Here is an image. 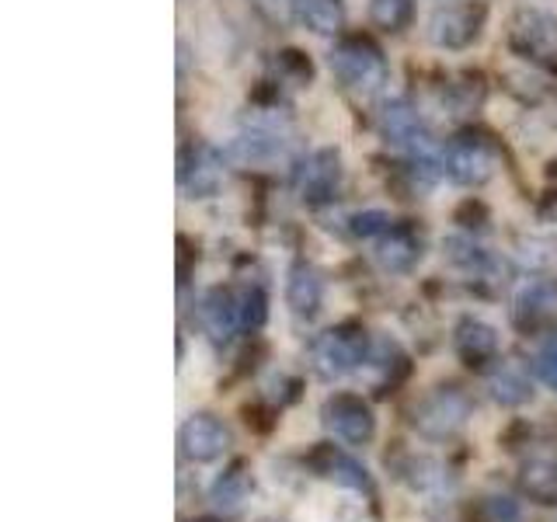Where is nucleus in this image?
<instances>
[{"label": "nucleus", "instance_id": "5", "mask_svg": "<svg viewBox=\"0 0 557 522\" xmlns=\"http://www.w3.org/2000/svg\"><path fill=\"white\" fill-rule=\"evenodd\" d=\"M321 422L331 435H338L342 443H352V446H366L376 435V414L356 394L327 397L321 408Z\"/></svg>", "mask_w": 557, "mask_h": 522}, {"label": "nucleus", "instance_id": "9", "mask_svg": "<svg viewBox=\"0 0 557 522\" xmlns=\"http://www.w3.org/2000/svg\"><path fill=\"white\" fill-rule=\"evenodd\" d=\"M380 129L387 136V144L408 150L418 167H429V136L418 122V112L411 109L408 101H387L380 112Z\"/></svg>", "mask_w": 557, "mask_h": 522}, {"label": "nucleus", "instance_id": "1", "mask_svg": "<svg viewBox=\"0 0 557 522\" xmlns=\"http://www.w3.org/2000/svg\"><path fill=\"white\" fill-rule=\"evenodd\" d=\"M474 414V400H470L460 387H440L425 394L411 411V425L414 432L429 443H446L457 432H463V425Z\"/></svg>", "mask_w": 557, "mask_h": 522}, {"label": "nucleus", "instance_id": "30", "mask_svg": "<svg viewBox=\"0 0 557 522\" xmlns=\"http://www.w3.org/2000/svg\"><path fill=\"white\" fill-rule=\"evenodd\" d=\"M206 522H209V519H206Z\"/></svg>", "mask_w": 557, "mask_h": 522}, {"label": "nucleus", "instance_id": "11", "mask_svg": "<svg viewBox=\"0 0 557 522\" xmlns=\"http://www.w3.org/2000/svg\"><path fill=\"white\" fill-rule=\"evenodd\" d=\"M296 191H300L304 202H327L342 185V157L338 150H313L307 161L296 167L293 178Z\"/></svg>", "mask_w": 557, "mask_h": 522}, {"label": "nucleus", "instance_id": "19", "mask_svg": "<svg viewBox=\"0 0 557 522\" xmlns=\"http://www.w3.org/2000/svg\"><path fill=\"white\" fill-rule=\"evenodd\" d=\"M405 365H408V359H405V352L397 348V341H391V338H380V341H373L370 345V352H366V359H362V376H366V383L370 387H391V383L405 373Z\"/></svg>", "mask_w": 557, "mask_h": 522}, {"label": "nucleus", "instance_id": "14", "mask_svg": "<svg viewBox=\"0 0 557 522\" xmlns=\"http://www.w3.org/2000/svg\"><path fill=\"white\" fill-rule=\"evenodd\" d=\"M202 324L216 341H231L244 327V300L240 289H213L202 300Z\"/></svg>", "mask_w": 557, "mask_h": 522}, {"label": "nucleus", "instance_id": "7", "mask_svg": "<svg viewBox=\"0 0 557 522\" xmlns=\"http://www.w3.org/2000/svg\"><path fill=\"white\" fill-rule=\"evenodd\" d=\"M234 435L216 414H191L178 428V446L188 463H216L226 457Z\"/></svg>", "mask_w": 557, "mask_h": 522}, {"label": "nucleus", "instance_id": "10", "mask_svg": "<svg viewBox=\"0 0 557 522\" xmlns=\"http://www.w3.org/2000/svg\"><path fill=\"white\" fill-rule=\"evenodd\" d=\"M512 321L522 335H544V331H557V283L540 278L530 283L516 296Z\"/></svg>", "mask_w": 557, "mask_h": 522}, {"label": "nucleus", "instance_id": "16", "mask_svg": "<svg viewBox=\"0 0 557 522\" xmlns=\"http://www.w3.org/2000/svg\"><path fill=\"white\" fill-rule=\"evenodd\" d=\"M182 188L185 196L191 199H206V196H216V188L223 182V167H220V157L209 150V147H199L191 150L188 157H182Z\"/></svg>", "mask_w": 557, "mask_h": 522}, {"label": "nucleus", "instance_id": "3", "mask_svg": "<svg viewBox=\"0 0 557 522\" xmlns=\"http://www.w3.org/2000/svg\"><path fill=\"white\" fill-rule=\"evenodd\" d=\"M327 63L335 70V77L345 87H352V91L370 95L387 84V60H383V52L366 39H348V42L335 46Z\"/></svg>", "mask_w": 557, "mask_h": 522}, {"label": "nucleus", "instance_id": "21", "mask_svg": "<svg viewBox=\"0 0 557 522\" xmlns=\"http://www.w3.org/2000/svg\"><path fill=\"white\" fill-rule=\"evenodd\" d=\"M487 394H492L502 408H519L533 397L530 376L519 370L516 362H502L498 370L487 376Z\"/></svg>", "mask_w": 557, "mask_h": 522}, {"label": "nucleus", "instance_id": "23", "mask_svg": "<svg viewBox=\"0 0 557 522\" xmlns=\"http://www.w3.org/2000/svg\"><path fill=\"white\" fill-rule=\"evenodd\" d=\"M296 22L318 35H335L342 28V0H293Z\"/></svg>", "mask_w": 557, "mask_h": 522}, {"label": "nucleus", "instance_id": "6", "mask_svg": "<svg viewBox=\"0 0 557 522\" xmlns=\"http://www.w3.org/2000/svg\"><path fill=\"white\" fill-rule=\"evenodd\" d=\"M443 164L457 185H484L498 171V150L481 136H460L446 147Z\"/></svg>", "mask_w": 557, "mask_h": 522}, {"label": "nucleus", "instance_id": "18", "mask_svg": "<svg viewBox=\"0 0 557 522\" xmlns=\"http://www.w3.org/2000/svg\"><path fill=\"white\" fill-rule=\"evenodd\" d=\"M418 258H422V240H418L408 226H391L387 234H380L376 261L383 272H408Z\"/></svg>", "mask_w": 557, "mask_h": 522}, {"label": "nucleus", "instance_id": "2", "mask_svg": "<svg viewBox=\"0 0 557 522\" xmlns=\"http://www.w3.org/2000/svg\"><path fill=\"white\" fill-rule=\"evenodd\" d=\"M366 352L370 341L359 327H331L310 341V365L321 380H342L359 370Z\"/></svg>", "mask_w": 557, "mask_h": 522}, {"label": "nucleus", "instance_id": "15", "mask_svg": "<svg viewBox=\"0 0 557 522\" xmlns=\"http://www.w3.org/2000/svg\"><path fill=\"white\" fill-rule=\"evenodd\" d=\"M226 153H231V161L240 167H269L286 157V139L272 129H251V133H240Z\"/></svg>", "mask_w": 557, "mask_h": 522}, {"label": "nucleus", "instance_id": "27", "mask_svg": "<svg viewBox=\"0 0 557 522\" xmlns=\"http://www.w3.org/2000/svg\"><path fill=\"white\" fill-rule=\"evenodd\" d=\"M240 300H244V327L248 331H255V327H261L265 324V293L261 289H255V286H244L240 289Z\"/></svg>", "mask_w": 557, "mask_h": 522}, {"label": "nucleus", "instance_id": "17", "mask_svg": "<svg viewBox=\"0 0 557 522\" xmlns=\"http://www.w3.org/2000/svg\"><path fill=\"white\" fill-rule=\"evenodd\" d=\"M286 303L300 321H313L324 303V283L310 265H293L286 283Z\"/></svg>", "mask_w": 557, "mask_h": 522}, {"label": "nucleus", "instance_id": "29", "mask_svg": "<svg viewBox=\"0 0 557 522\" xmlns=\"http://www.w3.org/2000/svg\"><path fill=\"white\" fill-rule=\"evenodd\" d=\"M536 373H540V380H544L547 387L557 394V338L544 348V352L536 356Z\"/></svg>", "mask_w": 557, "mask_h": 522}, {"label": "nucleus", "instance_id": "25", "mask_svg": "<svg viewBox=\"0 0 557 522\" xmlns=\"http://www.w3.org/2000/svg\"><path fill=\"white\" fill-rule=\"evenodd\" d=\"M370 17L376 28L397 32L408 25L411 17V0H370Z\"/></svg>", "mask_w": 557, "mask_h": 522}, {"label": "nucleus", "instance_id": "26", "mask_svg": "<svg viewBox=\"0 0 557 522\" xmlns=\"http://www.w3.org/2000/svg\"><path fill=\"white\" fill-rule=\"evenodd\" d=\"M484 522H519V505L509 495H487L481 501Z\"/></svg>", "mask_w": 557, "mask_h": 522}, {"label": "nucleus", "instance_id": "28", "mask_svg": "<svg viewBox=\"0 0 557 522\" xmlns=\"http://www.w3.org/2000/svg\"><path fill=\"white\" fill-rule=\"evenodd\" d=\"M391 231V216L387 213H359L356 220H352V234H359V237H376V234H387Z\"/></svg>", "mask_w": 557, "mask_h": 522}, {"label": "nucleus", "instance_id": "4", "mask_svg": "<svg viewBox=\"0 0 557 522\" xmlns=\"http://www.w3.org/2000/svg\"><path fill=\"white\" fill-rule=\"evenodd\" d=\"M509 42L516 52L557 70V17L540 8H519L509 22Z\"/></svg>", "mask_w": 557, "mask_h": 522}, {"label": "nucleus", "instance_id": "20", "mask_svg": "<svg viewBox=\"0 0 557 522\" xmlns=\"http://www.w3.org/2000/svg\"><path fill=\"white\" fill-rule=\"evenodd\" d=\"M251 492H255V477H251L248 463H234L231 470H223V474L213 481V487H209V501L223 512H234L251 498Z\"/></svg>", "mask_w": 557, "mask_h": 522}, {"label": "nucleus", "instance_id": "22", "mask_svg": "<svg viewBox=\"0 0 557 522\" xmlns=\"http://www.w3.org/2000/svg\"><path fill=\"white\" fill-rule=\"evenodd\" d=\"M457 352L467 362H484L498 356V331L478 318H467L457 327Z\"/></svg>", "mask_w": 557, "mask_h": 522}, {"label": "nucleus", "instance_id": "24", "mask_svg": "<svg viewBox=\"0 0 557 522\" xmlns=\"http://www.w3.org/2000/svg\"><path fill=\"white\" fill-rule=\"evenodd\" d=\"M400 474H405V481L414 487V492H440V487L449 481L446 477V470H443V463H435V460H429V457H411L408 463H405V470H400Z\"/></svg>", "mask_w": 557, "mask_h": 522}, {"label": "nucleus", "instance_id": "13", "mask_svg": "<svg viewBox=\"0 0 557 522\" xmlns=\"http://www.w3.org/2000/svg\"><path fill=\"white\" fill-rule=\"evenodd\" d=\"M519 487L536 505H557V446H536L522 457Z\"/></svg>", "mask_w": 557, "mask_h": 522}, {"label": "nucleus", "instance_id": "12", "mask_svg": "<svg viewBox=\"0 0 557 522\" xmlns=\"http://www.w3.org/2000/svg\"><path fill=\"white\" fill-rule=\"evenodd\" d=\"M481 25H484V8L449 4V8H440L432 14L429 35H432V42L443 46V49H463L481 35Z\"/></svg>", "mask_w": 557, "mask_h": 522}, {"label": "nucleus", "instance_id": "8", "mask_svg": "<svg viewBox=\"0 0 557 522\" xmlns=\"http://www.w3.org/2000/svg\"><path fill=\"white\" fill-rule=\"evenodd\" d=\"M307 467L313 470L318 477L331 481L335 487H345V492H359V495H373V477L352 452H345L342 446H331L321 443L313 446V452L307 457Z\"/></svg>", "mask_w": 557, "mask_h": 522}]
</instances>
